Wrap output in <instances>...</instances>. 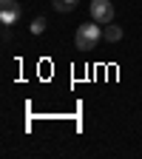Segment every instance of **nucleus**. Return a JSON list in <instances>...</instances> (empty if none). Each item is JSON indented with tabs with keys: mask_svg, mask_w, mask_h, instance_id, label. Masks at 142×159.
<instances>
[{
	"mask_svg": "<svg viewBox=\"0 0 142 159\" xmlns=\"http://www.w3.org/2000/svg\"><path fill=\"white\" fill-rule=\"evenodd\" d=\"M105 34L99 31V23L97 20H91V23H83V26H77V34H74V46L80 51H91L97 48V43L103 40Z\"/></svg>",
	"mask_w": 142,
	"mask_h": 159,
	"instance_id": "f257e3e1",
	"label": "nucleus"
},
{
	"mask_svg": "<svg viewBox=\"0 0 142 159\" xmlns=\"http://www.w3.org/2000/svg\"><path fill=\"white\" fill-rule=\"evenodd\" d=\"M105 40H108V43H119V40H122V29L114 26V23H108L105 26Z\"/></svg>",
	"mask_w": 142,
	"mask_h": 159,
	"instance_id": "20e7f679",
	"label": "nucleus"
},
{
	"mask_svg": "<svg viewBox=\"0 0 142 159\" xmlns=\"http://www.w3.org/2000/svg\"><path fill=\"white\" fill-rule=\"evenodd\" d=\"M20 20V6L17 0H0V23L3 26H11Z\"/></svg>",
	"mask_w": 142,
	"mask_h": 159,
	"instance_id": "7ed1b4c3",
	"label": "nucleus"
},
{
	"mask_svg": "<svg viewBox=\"0 0 142 159\" xmlns=\"http://www.w3.org/2000/svg\"><path fill=\"white\" fill-rule=\"evenodd\" d=\"M46 26H48V23H46V17H34L29 29H31V34H43V31H46Z\"/></svg>",
	"mask_w": 142,
	"mask_h": 159,
	"instance_id": "423d86ee",
	"label": "nucleus"
},
{
	"mask_svg": "<svg viewBox=\"0 0 142 159\" xmlns=\"http://www.w3.org/2000/svg\"><path fill=\"white\" fill-rule=\"evenodd\" d=\"M77 3H80V0H51V6H54L57 11H74Z\"/></svg>",
	"mask_w": 142,
	"mask_h": 159,
	"instance_id": "39448f33",
	"label": "nucleus"
},
{
	"mask_svg": "<svg viewBox=\"0 0 142 159\" xmlns=\"http://www.w3.org/2000/svg\"><path fill=\"white\" fill-rule=\"evenodd\" d=\"M91 20H97L99 26H108L114 23V6L108 3V0H91Z\"/></svg>",
	"mask_w": 142,
	"mask_h": 159,
	"instance_id": "f03ea898",
	"label": "nucleus"
}]
</instances>
